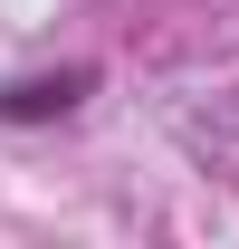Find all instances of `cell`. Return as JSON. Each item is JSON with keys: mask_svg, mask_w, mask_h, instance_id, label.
Segmentation results:
<instances>
[{"mask_svg": "<svg viewBox=\"0 0 239 249\" xmlns=\"http://www.w3.org/2000/svg\"><path fill=\"white\" fill-rule=\"evenodd\" d=\"M96 96V67H48V77H10L0 87V124H58Z\"/></svg>", "mask_w": 239, "mask_h": 249, "instance_id": "obj_1", "label": "cell"}]
</instances>
